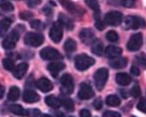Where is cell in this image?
I'll return each instance as SVG.
<instances>
[{"label": "cell", "mask_w": 146, "mask_h": 117, "mask_svg": "<svg viewBox=\"0 0 146 117\" xmlns=\"http://www.w3.org/2000/svg\"><path fill=\"white\" fill-rule=\"evenodd\" d=\"M2 63H3L4 69H7V71H14V69H15V63L10 59H4L3 61H2Z\"/></svg>", "instance_id": "cell-31"}, {"label": "cell", "mask_w": 146, "mask_h": 117, "mask_svg": "<svg viewBox=\"0 0 146 117\" xmlns=\"http://www.w3.org/2000/svg\"><path fill=\"white\" fill-rule=\"evenodd\" d=\"M39 3H40V1H28V4H29V6H31V7H34V6L38 5Z\"/></svg>", "instance_id": "cell-45"}, {"label": "cell", "mask_w": 146, "mask_h": 117, "mask_svg": "<svg viewBox=\"0 0 146 117\" xmlns=\"http://www.w3.org/2000/svg\"><path fill=\"white\" fill-rule=\"evenodd\" d=\"M39 99H40V96L33 90H25L24 91L23 100L27 103H35V102L39 101Z\"/></svg>", "instance_id": "cell-15"}, {"label": "cell", "mask_w": 146, "mask_h": 117, "mask_svg": "<svg viewBox=\"0 0 146 117\" xmlns=\"http://www.w3.org/2000/svg\"><path fill=\"white\" fill-rule=\"evenodd\" d=\"M50 38L55 43H59L62 40V38H63V26L59 22H56L52 26V28H51Z\"/></svg>", "instance_id": "cell-11"}, {"label": "cell", "mask_w": 146, "mask_h": 117, "mask_svg": "<svg viewBox=\"0 0 146 117\" xmlns=\"http://www.w3.org/2000/svg\"><path fill=\"white\" fill-rule=\"evenodd\" d=\"M20 17L23 20H28L30 19L31 17H33V14L31 12H23V13L20 14Z\"/></svg>", "instance_id": "cell-40"}, {"label": "cell", "mask_w": 146, "mask_h": 117, "mask_svg": "<svg viewBox=\"0 0 146 117\" xmlns=\"http://www.w3.org/2000/svg\"><path fill=\"white\" fill-rule=\"evenodd\" d=\"M64 49L65 51L68 53V54H73L76 50H77V43H76L75 40L73 39H68L66 41L65 45H64Z\"/></svg>", "instance_id": "cell-23"}, {"label": "cell", "mask_w": 146, "mask_h": 117, "mask_svg": "<svg viewBox=\"0 0 146 117\" xmlns=\"http://www.w3.org/2000/svg\"><path fill=\"white\" fill-rule=\"evenodd\" d=\"M106 102L108 105L110 106H118L119 104H120V99H119L118 97H117L116 95H108V97H106Z\"/></svg>", "instance_id": "cell-28"}, {"label": "cell", "mask_w": 146, "mask_h": 117, "mask_svg": "<svg viewBox=\"0 0 146 117\" xmlns=\"http://www.w3.org/2000/svg\"><path fill=\"white\" fill-rule=\"evenodd\" d=\"M141 94V90L138 85H134L131 88V95L134 96V97H138Z\"/></svg>", "instance_id": "cell-35"}, {"label": "cell", "mask_w": 146, "mask_h": 117, "mask_svg": "<svg viewBox=\"0 0 146 117\" xmlns=\"http://www.w3.org/2000/svg\"><path fill=\"white\" fill-rule=\"evenodd\" d=\"M0 7H1L4 11H13V9H14V6L12 5V3L9 1H0Z\"/></svg>", "instance_id": "cell-32"}, {"label": "cell", "mask_w": 146, "mask_h": 117, "mask_svg": "<svg viewBox=\"0 0 146 117\" xmlns=\"http://www.w3.org/2000/svg\"><path fill=\"white\" fill-rule=\"evenodd\" d=\"M94 18H96V27L98 28V30L102 31L104 29V23L100 20V14H94Z\"/></svg>", "instance_id": "cell-34"}, {"label": "cell", "mask_w": 146, "mask_h": 117, "mask_svg": "<svg viewBox=\"0 0 146 117\" xmlns=\"http://www.w3.org/2000/svg\"><path fill=\"white\" fill-rule=\"evenodd\" d=\"M58 117H67V116L64 115V114H62V113H60L59 115H58ZM69 117H73V116H69Z\"/></svg>", "instance_id": "cell-48"}, {"label": "cell", "mask_w": 146, "mask_h": 117, "mask_svg": "<svg viewBox=\"0 0 146 117\" xmlns=\"http://www.w3.org/2000/svg\"><path fill=\"white\" fill-rule=\"evenodd\" d=\"M20 96V89L17 87H12L8 92V99L11 101H15Z\"/></svg>", "instance_id": "cell-26"}, {"label": "cell", "mask_w": 146, "mask_h": 117, "mask_svg": "<svg viewBox=\"0 0 146 117\" xmlns=\"http://www.w3.org/2000/svg\"><path fill=\"white\" fill-rule=\"evenodd\" d=\"M80 116L81 117H90L92 114H90V112L88 111V109H83V110H81V112H80Z\"/></svg>", "instance_id": "cell-43"}, {"label": "cell", "mask_w": 146, "mask_h": 117, "mask_svg": "<svg viewBox=\"0 0 146 117\" xmlns=\"http://www.w3.org/2000/svg\"><path fill=\"white\" fill-rule=\"evenodd\" d=\"M108 79V69H106V67L98 69L94 75V85H96V89L102 90L104 87V85H106Z\"/></svg>", "instance_id": "cell-3"}, {"label": "cell", "mask_w": 146, "mask_h": 117, "mask_svg": "<svg viewBox=\"0 0 146 117\" xmlns=\"http://www.w3.org/2000/svg\"><path fill=\"white\" fill-rule=\"evenodd\" d=\"M130 71H131V73H132L133 75H135V77H138L139 73H140V71H139V69H138V67H131Z\"/></svg>", "instance_id": "cell-44"}, {"label": "cell", "mask_w": 146, "mask_h": 117, "mask_svg": "<svg viewBox=\"0 0 146 117\" xmlns=\"http://www.w3.org/2000/svg\"><path fill=\"white\" fill-rule=\"evenodd\" d=\"M94 65V59L90 58V56L85 54L78 55L75 59V67L77 69L83 71L88 69V67H90L92 65Z\"/></svg>", "instance_id": "cell-2"}, {"label": "cell", "mask_w": 146, "mask_h": 117, "mask_svg": "<svg viewBox=\"0 0 146 117\" xmlns=\"http://www.w3.org/2000/svg\"><path fill=\"white\" fill-rule=\"evenodd\" d=\"M144 19L138 16H127L124 19V28L126 30H137L139 28H145Z\"/></svg>", "instance_id": "cell-1"}, {"label": "cell", "mask_w": 146, "mask_h": 117, "mask_svg": "<svg viewBox=\"0 0 146 117\" xmlns=\"http://www.w3.org/2000/svg\"><path fill=\"white\" fill-rule=\"evenodd\" d=\"M31 26H32V28H34V29H39V28L41 27V22L39 21V20H34V21L31 22Z\"/></svg>", "instance_id": "cell-42"}, {"label": "cell", "mask_w": 146, "mask_h": 117, "mask_svg": "<svg viewBox=\"0 0 146 117\" xmlns=\"http://www.w3.org/2000/svg\"><path fill=\"white\" fill-rule=\"evenodd\" d=\"M136 61L140 63L141 65L146 67V55L145 54H140L136 57Z\"/></svg>", "instance_id": "cell-37"}, {"label": "cell", "mask_w": 146, "mask_h": 117, "mask_svg": "<svg viewBox=\"0 0 146 117\" xmlns=\"http://www.w3.org/2000/svg\"><path fill=\"white\" fill-rule=\"evenodd\" d=\"M115 81L119 85H123V87H126V85H130L131 83V77H129L127 73H119L116 75Z\"/></svg>", "instance_id": "cell-18"}, {"label": "cell", "mask_w": 146, "mask_h": 117, "mask_svg": "<svg viewBox=\"0 0 146 117\" xmlns=\"http://www.w3.org/2000/svg\"><path fill=\"white\" fill-rule=\"evenodd\" d=\"M40 56L42 59H47V61H57V59H62L63 56L61 55V53L58 50L51 47H47L44 48L43 50H41Z\"/></svg>", "instance_id": "cell-4"}, {"label": "cell", "mask_w": 146, "mask_h": 117, "mask_svg": "<svg viewBox=\"0 0 146 117\" xmlns=\"http://www.w3.org/2000/svg\"><path fill=\"white\" fill-rule=\"evenodd\" d=\"M86 4L90 8V9L94 10V14H100V5H98V1H92V0H86Z\"/></svg>", "instance_id": "cell-29"}, {"label": "cell", "mask_w": 146, "mask_h": 117, "mask_svg": "<svg viewBox=\"0 0 146 117\" xmlns=\"http://www.w3.org/2000/svg\"><path fill=\"white\" fill-rule=\"evenodd\" d=\"M142 34L141 33H137L134 34L130 37L129 41L127 42V49L131 52H135V51H138L139 49L142 47Z\"/></svg>", "instance_id": "cell-7"}, {"label": "cell", "mask_w": 146, "mask_h": 117, "mask_svg": "<svg viewBox=\"0 0 146 117\" xmlns=\"http://www.w3.org/2000/svg\"><path fill=\"white\" fill-rule=\"evenodd\" d=\"M19 40V34L17 33V31H12L9 35L6 36V38L2 42V47L6 50H10L13 49L15 47L17 41Z\"/></svg>", "instance_id": "cell-9"}, {"label": "cell", "mask_w": 146, "mask_h": 117, "mask_svg": "<svg viewBox=\"0 0 146 117\" xmlns=\"http://www.w3.org/2000/svg\"><path fill=\"white\" fill-rule=\"evenodd\" d=\"M80 38H81L82 42L86 45H92V43L96 41V37H94V33L90 29H83L80 33Z\"/></svg>", "instance_id": "cell-12"}, {"label": "cell", "mask_w": 146, "mask_h": 117, "mask_svg": "<svg viewBox=\"0 0 146 117\" xmlns=\"http://www.w3.org/2000/svg\"><path fill=\"white\" fill-rule=\"evenodd\" d=\"M27 71H28V65L26 63H22L14 69L13 75L17 79H21L25 75V73H27Z\"/></svg>", "instance_id": "cell-16"}, {"label": "cell", "mask_w": 146, "mask_h": 117, "mask_svg": "<svg viewBox=\"0 0 146 117\" xmlns=\"http://www.w3.org/2000/svg\"><path fill=\"white\" fill-rule=\"evenodd\" d=\"M137 108L143 113H146V99H141L137 104Z\"/></svg>", "instance_id": "cell-36"}, {"label": "cell", "mask_w": 146, "mask_h": 117, "mask_svg": "<svg viewBox=\"0 0 146 117\" xmlns=\"http://www.w3.org/2000/svg\"><path fill=\"white\" fill-rule=\"evenodd\" d=\"M94 92L92 90V87H90L88 83H82L81 85H80V89H79V93H78V96L81 99H90V98L94 97Z\"/></svg>", "instance_id": "cell-10"}, {"label": "cell", "mask_w": 146, "mask_h": 117, "mask_svg": "<svg viewBox=\"0 0 146 117\" xmlns=\"http://www.w3.org/2000/svg\"><path fill=\"white\" fill-rule=\"evenodd\" d=\"M122 22V14L117 11H110L104 17V23L110 26H117Z\"/></svg>", "instance_id": "cell-8"}, {"label": "cell", "mask_w": 146, "mask_h": 117, "mask_svg": "<svg viewBox=\"0 0 146 117\" xmlns=\"http://www.w3.org/2000/svg\"><path fill=\"white\" fill-rule=\"evenodd\" d=\"M36 87L43 92H48L53 89V85L48 79L46 77H41L36 83Z\"/></svg>", "instance_id": "cell-14"}, {"label": "cell", "mask_w": 146, "mask_h": 117, "mask_svg": "<svg viewBox=\"0 0 146 117\" xmlns=\"http://www.w3.org/2000/svg\"><path fill=\"white\" fill-rule=\"evenodd\" d=\"M42 117H52V116L49 115V114H44V115H43Z\"/></svg>", "instance_id": "cell-49"}, {"label": "cell", "mask_w": 146, "mask_h": 117, "mask_svg": "<svg viewBox=\"0 0 146 117\" xmlns=\"http://www.w3.org/2000/svg\"><path fill=\"white\" fill-rule=\"evenodd\" d=\"M45 102H46L47 105H49L52 108H59L62 105L61 99H59L58 97L54 95H49L45 98Z\"/></svg>", "instance_id": "cell-20"}, {"label": "cell", "mask_w": 146, "mask_h": 117, "mask_svg": "<svg viewBox=\"0 0 146 117\" xmlns=\"http://www.w3.org/2000/svg\"><path fill=\"white\" fill-rule=\"evenodd\" d=\"M131 117H136V116H131Z\"/></svg>", "instance_id": "cell-50"}, {"label": "cell", "mask_w": 146, "mask_h": 117, "mask_svg": "<svg viewBox=\"0 0 146 117\" xmlns=\"http://www.w3.org/2000/svg\"><path fill=\"white\" fill-rule=\"evenodd\" d=\"M65 69V63L62 61H54L48 65V71L54 77H57L59 73Z\"/></svg>", "instance_id": "cell-13"}, {"label": "cell", "mask_w": 146, "mask_h": 117, "mask_svg": "<svg viewBox=\"0 0 146 117\" xmlns=\"http://www.w3.org/2000/svg\"><path fill=\"white\" fill-rule=\"evenodd\" d=\"M61 103L68 111H74L75 110V104H74V101L71 99V98H64V99L61 100Z\"/></svg>", "instance_id": "cell-27"}, {"label": "cell", "mask_w": 146, "mask_h": 117, "mask_svg": "<svg viewBox=\"0 0 146 117\" xmlns=\"http://www.w3.org/2000/svg\"><path fill=\"white\" fill-rule=\"evenodd\" d=\"M4 91H5V90H4V87H2L1 85H0V98L3 97V95H4Z\"/></svg>", "instance_id": "cell-47"}, {"label": "cell", "mask_w": 146, "mask_h": 117, "mask_svg": "<svg viewBox=\"0 0 146 117\" xmlns=\"http://www.w3.org/2000/svg\"><path fill=\"white\" fill-rule=\"evenodd\" d=\"M110 65L113 69H123L127 65V59L125 58H115L110 61Z\"/></svg>", "instance_id": "cell-19"}, {"label": "cell", "mask_w": 146, "mask_h": 117, "mask_svg": "<svg viewBox=\"0 0 146 117\" xmlns=\"http://www.w3.org/2000/svg\"><path fill=\"white\" fill-rule=\"evenodd\" d=\"M106 39H108L110 42H116V41H118V35H117V33L115 31H110V32L106 33Z\"/></svg>", "instance_id": "cell-33"}, {"label": "cell", "mask_w": 146, "mask_h": 117, "mask_svg": "<svg viewBox=\"0 0 146 117\" xmlns=\"http://www.w3.org/2000/svg\"><path fill=\"white\" fill-rule=\"evenodd\" d=\"M24 42L30 47H39L44 42V37L38 33H28L25 36Z\"/></svg>", "instance_id": "cell-6"}, {"label": "cell", "mask_w": 146, "mask_h": 117, "mask_svg": "<svg viewBox=\"0 0 146 117\" xmlns=\"http://www.w3.org/2000/svg\"><path fill=\"white\" fill-rule=\"evenodd\" d=\"M121 53H122V50L116 46H108L106 49V56L110 59L117 58L118 56H120Z\"/></svg>", "instance_id": "cell-17"}, {"label": "cell", "mask_w": 146, "mask_h": 117, "mask_svg": "<svg viewBox=\"0 0 146 117\" xmlns=\"http://www.w3.org/2000/svg\"><path fill=\"white\" fill-rule=\"evenodd\" d=\"M127 91H125V90H120V93L121 95H122L123 98H127L128 97V93H126Z\"/></svg>", "instance_id": "cell-46"}, {"label": "cell", "mask_w": 146, "mask_h": 117, "mask_svg": "<svg viewBox=\"0 0 146 117\" xmlns=\"http://www.w3.org/2000/svg\"><path fill=\"white\" fill-rule=\"evenodd\" d=\"M104 117H120V114L115 111H106L104 113Z\"/></svg>", "instance_id": "cell-39"}, {"label": "cell", "mask_w": 146, "mask_h": 117, "mask_svg": "<svg viewBox=\"0 0 146 117\" xmlns=\"http://www.w3.org/2000/svg\"><path fill=\"white\" fill-rule=\"evenodd\" d=\"M9 110L13 114H16V115L27 116V111L21 105H19V104H13V105L9 106Z\"/></svg>", "instance_id": "cell-24"}, {"label": "cell", "mask_w": 146, "mask_h": 117, "mask_svg": "<svg viewBox=\"0 0 146 117\" xmlns=\"http://www.w3.org/2000/svg\"><path fill=\"white\" fill-rule=\"evenodd\" d=\"M61 3L63 4L64 7H65L69 12H72V13H77L78 7L74 3L69 2V1H61Z\"/></svg>", "instance_id": "cell-30"}, {"label": "cell", "mask_w": 146, "mask_h": 117, "mask_svg": "<svg viewBox=\"0 0 146 117\" xmlns=\"http://www.w3.org/2000/svg\"><path fill=\"white\" fill-rule=\"evenodd\" d=\"M61 91L64 94H71L74 91V79L71 75L66 73L61 79Z\"/></svg>", "instance_id": "cell-5"}, {"label": "cell", "mask_w": 146, "mask_h": 117, "mask_svg": "<svg viewBox=\"0 0 146 117\" xmlns=\"http://www.w3.org/2000/svg\"><path fill=\"white\" fill-rule=\"evenodd\" d=\"M92 51L94 55L96 56H102L104 54V44H102V41L100 40H96L94 43H92Z\"/></svg>", "instance_id": "cell-22"}, {"label": "cell", "mask_w": 146, "mask_h": 117, "mask_svg": "<svg viewBox=\"0 0 146 117\" xmlns=\"http://www.w3.org/2000/svg\"><path fill=\"white\" fill-rule=\"evenodd\" d=\"M59 23L61 24L62 26H66L68 28V30H73L74 28V23L72 22L71 19L67 17L64 14H60L59 15Z\"/></svg>", "instance_id": "cell-25"}, {"label": "cell", "mask_w": 146, "mask_h": 117, "mask_svg": "<svg viewBox=\"0 0 146 117\" xmlns=\"http://www.w3.org/2000/svg\"><path fill=\"white\" fill-rule=\"evenodd\" d=\"M94 108H96V110H100V108L102 107V98H96V100H94Z\"/></svg>", "instance_id": "cell-38"}, {"label": "cell", "mask_w": 146, "mask_h": 117, "mask_svg": "<svg viewBox=\"0 0 146 117\" xmlns=\"http://www.w3.org/2000/svg\"><path fill=\"white\" fill-rule=\"evenodd\" d=\"M121 3L125 7H133L134 6V1H132V0H125V1H122Z\"/></svg>", "instance_id": "cell-41"}, {"label": "cell", "mask_w": 146, "mask_h": 117, "mask_svg": "<svg viewBox=\"0 0 146 117\" xmlns=\"http://www.w3.org/2000/svg\"><path fill=\"white\" fill-rule=\"evenodd\" d=\"M12 21L9 18H4L0 21V37H4L6 35V32L11 26Z\"/></svg>", "instance_id": "cell-21"}]
</instances>
